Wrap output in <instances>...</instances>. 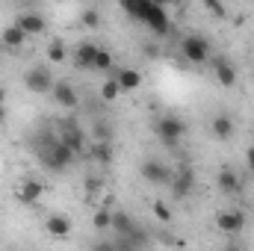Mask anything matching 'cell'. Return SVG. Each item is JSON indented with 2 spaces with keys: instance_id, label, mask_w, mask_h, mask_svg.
<instances>
[{
  "instance_id": "6da1fadb",
  "label": "cell",
  "mask_w": 254,
  "mask_h": 251,
  "mask_svg": "<svg viewBox=\"0 0 254 251\" xmlns=\"http://www.w3.org/2000/svg\"><path fill=\"white\" fill-rule=\"evenodd\" d=\"M39 157L45 163L48 172H68V166L74 163V151L60 142V136H39Z\"/></svg>"
},
{
  "instance_id": "7a4b0ae2",
  "label": "cell",
  "mask_w": 254,
  "mask_h": 251,
  "mask_svg": "<svg viewBox=\"0 0 254 251\" xmlns=\"http://www.w3.org/2000/svg\"><path fill=\"white\" fill-rule=\"evenodd\" d=\"M113 234H116V237H125V240L142 246V249H148V231H145L127 210H113Z\"/></svg>"
},
{
  "instance_id": "3957f363",
  "label": "cell",
  "mask_w": 254,
  "mask_h": 251,
  "mask_svg": "<svg viewBox=\"0 0 254 251\" xmlns=\"http://www.w3.org/2000/svg\"><path fill=\"white\" fill-rule=\"evenodd\" d=\"M157 139L166 145V148H178L181 142H184V136H187V125H184V119H178V116H163V119H157Z\"/></svg>"
},
{
  "instance_id": "277c9868",
  "label": "cell",
  "mask_w": 254,
  "mask_h": 251,
  "mask_svg": "<svg viewBox=\"0 0 254 251\" xmlns=\"http://www.w3.org/2000/svg\"><path fill=\"white\" fill-rule=\"evenodd\" d=\"M54 74H51V68L48 65H30L27 71H24V86L33 92V95H48V92H54Z\"/></svg>"
},
{
  "instance_id": "5b68a950",
  "label": "cell",
  "mask_w": 254,
  "mask_h": 251,
  "mask_svg": "<svg viewBox=\"0 0 254 251\" xmlns=\"http://www.w3.org/2000/svg\"><path fill=\"white\" fill-rule=\"evenodd\" d=\"M181 54H184L192 65L207 63V57H210V39L201 36V33H190V36H184V42H181Z\"/></svg>"
},
{
  "instance_id": "8992f818",
  "label": "cell",
  "mask_w": 254,
  "mask_h": 251,
  "mask_svg": "<svg viewBox=\"0 0 254 251\" xmlns=\"http://www.w3.org/2000/svg\"><path fill=\"white\" fill-rule=\"evenodd\" d=\"M142 24H145L151 33H157V36H169V33H172L169 12H166V6H163V3H157V0H148V12H145Z\"/></svg>"
},
{
  "instance_id": "52a82bcc",
  "label": "cell",
  "mask_w": 254,
  "mask_h": 251,
  "mask_svg": "<svg viewBox=\"0 0 254 251\" xmlns=\"http://www.w3.org/2000/svg\"><path fill=\"white\" fill-rule=\"evenodd\" d=\"M169 187H172V195H175V198H190L192 189H195V172H192L187 163H181V166L172 172Z\"/></svg>"
},
{
  "instance_id": "ba28073f",
  "label": "cell",
  "mask_w": 254,
  "mask_h": 251,
  "mask_svg": "<svg viewBox=\"0 0 254 251\" xmlns=\"http://www.w3.org/2000/svg\"><path fill=\"white\" fill-rule=\"evenodd\" d=\"M139 175H142L148 184H154V187H160V184H169V181H172V169H169L163 160H157V157H151V160H142V166H139Z\"/></svg>"
},
{
  "instance_id": "9c48e42d",
  "label": "cell",
  "mask_w": 254,
  "mask_h": 251,
  "mask_svg": "<svg viewBox=\"0 0 254 251\" xmlns=\"http://www.w3.org/2000/svg\"><path fill=\"white\" fill-rule=\"evenodd\" d=\"M216 228L222 231V234H240L243 228H246V213H240V210H222L219 216H216Z\"/></svg>"
},
{
  "instance_id": "30bf717a",
  "label": "cell",
  "mask_w": 254,
  "mask_h": 251,
  "mask_svg": "<svg viewBox=\"0 0 254 251\" xmlns=\"http://www.w3.org/2000/svg\"><path fill=\"white\" fill-rule=\"evenodd\" d=\"M51 98H54L60 107H65V110H74V107L80 104V95H77V89H74L68 80H57V83H54Z\"/></svg>"
},
{
  "instance_id": "8fae6325",
  "label": "cell",
  "mask_w": 254,
  "mask_h": 251,
  "mask_svg": "<svg viewBox=\"0 0 254 251\" xmlns=\"http://www.w3.org/2000/svg\"><path fill=\"white\" fill-rule=\"evenodd\" d=\"M60 142H63V145H68L74 154H83V151H86V133L74 125V122H68V125L63 127V133H60Z\"/></svg>"
},
{
  "instance_id": "7c38bea8",
  "label": "cell",
  "mask_w": 254,
  "mask_h": 251,
  "mask_svg": "<svg viewBox=\"0 0 254 251\" xmlns=\"http://www.w3.org/2000/svg\"><path fill=\"white\" fill-rule=\"evenodd\" d=\"M15 24L27 33V36H33V33H42L45 27H48V21H45V15L42 12H36V9H27V12H21L18 18H15Z\"/></svg>"
},
{
  "instance_id": "4fadbf2b",
  "label": "cell",
  "mask_w": 254,
  "mask_h": 251,
  "mask_svg": "<svg viewBox=\"0 0 254 251\" xmlns=\"http://www.w3.org/2000/svg\"><path fill=\"white\" fill-rule=\"evenodd\" d=\"M98 51H101V45H95V42H80V45L74 48V65H77V68H95Z\"/></svg>"
},
{
  "instance_id": "5bb4252c",
  "label": "cell",
  "mask_w": 254,
  "mask_h": 251,
  "mask_svg": "<svg viewBox=\"0 0 254 251\" xmlns=\"http://www.w3.org/2000/svg\"><path fill=\"white\" fill-rule=\"evenodd\" d=\"M113 80L119 83L122 92H133V89L142 86V74L136 68H113Z\"/></svg>"
},
{
  "instance_id": "9a60e30c",
  "label": "cell",
  "mask_w": 254,
  "mask_h": 251,
  "mask_svg": "<svg viewBox=\"0 0 254 251\" xmlns=\"http://www.w3.org/2000/svg\"><path fill=\"white\" fill-rule=\"evenodd\" d=\"M213 74H216V83H219V86H225V89H231V86L237 83V68H234L231 60H225V57H219V60H216Z\"/></svg>"
},
{
  "instance_id": "2e32d148",
  "label": "cell",
  "mask_w": 254,
  "mask_h": 251,
  "mask_svg": "<svg viewBox=\"0 0 254 251\" xmlns=\"http://www.w3.org/2000/svg\"><path fill=\"white\" fill-rule=\"evenodd\" d=\"M210 130H213V136L216 139H222V142H228L231 136H234V119L228 116V113H216L213 116V122H210Z\"/></svg>"
},
{
  "instance_id": "e0dca14e",
  "label": "cell",
  "mask_w": 254,
  "mask_h": 251,
  "mask_svg": "<svg viewBox=\"0 0 254 251\" xmlns=\"http://www.w3.org/2000/svg\"><path fill=\"white\" fill-rule=\"evenodd\" d=\"M24 42H27V33H24L18 24H9V27L3 30V36H0V45H3L6 51H21Z\"/></svg>"
},
{
  "instance_id": "ac0fdd59",
  "label": "cell",
  "mask_w": 254,
  "mask_h": 251,
  "mask_svg": "<svg viewBox=\"0 0 254 251\" xmlns=\"http://www.w3.org/2000/svg\"><path fill=\"white\" fill-rule=\"evenodd\" d=\"M45 228H48V234H51V237H57V240H68V237H71V222L65 219L63 213H54V216H48Z\"/></svg>"
},
{
  "instance_id": "d6986e66",
  "label": "cell",
  "mask_w": 254,
  "mask_h": 251,
  "mask_svg": "<svg viewBox=\"0 0 254 251\" xmlns=\"http://www.w3.org/2000/svg\"><path fill=\"white\" fill-rule=\"evenodd\" d=\"M42 192H45V184H42V181L27 178V181L18 187V198H21L24 204H33V201H39V198H42Z\"/></svg>"
},
{
  "instance_id": "ffe728a7",
  "label": "cell",
  "mask_w": 254,
  "mask_h": 251,
  "mask_svg": "<svg viewBox=\"0 0 254 251\" xmlns=\"http://www.w3.org/2000/svg\"><path fill=\"white\" fill-rule=\"evenodd\" d=\"M216 187L222 189V192H225V195H237V192H240V178H237V172H234V169H222V172H219V175H216Z\"/></svg>"
},
{
  "instance_id": "44dd1931",
  "label": "cell",
  "mask_w": 254,
  "mask_h": 251,
  "mask_svg": "<svg viewBox=\"0 0 254 251\" xmlns=\"http://www.w3.org/2000/svg\"><path fill=\"white\" fill-rule=\"evenodd\" d=\"M92 157H95L101 166H110V163H113V145H110L107 139H98V142L92 145Z\"/></svg>"
},
{
  "instance_id": "7402d4cb",
  "label": "cell",
  "mask_w": 254,
  "mask_h": 251,
  "mask_svg": "<svg viewBox=\"0 0 254 251\" xmlns=\"http://www.w3.org/2000/svg\"><path fill=\"white\" fill-rule=\"evenodd\" d=\"M92 225H95V231H101V234L113 231V213H110V210H98L95 219H92Z\"/></svg>"
},
{
  "instance_id": "603a6c76",
  "label": "cell",
  "mask_w": 254,
  "mask_h": 251,
  "mask_svg": "<svg viewBox=\"0 0 254 251\" xmlns=\"http://www.w3.org/2000/svg\"><path fill=\"white\" fill-rule=\"evenodd\" d=\"M119 95H122L119 83H116L113 77H107V80H104V86H101V98H104V101H116Z\"/></svg>"
},
{
  "instance_id": "cb8c5ba5",
  "label": "cell",
  "mask_w": 254,
  "mask_h": 251,
  "mask_svg": "<svg viewBox=\"0 0 254 251\" xmlns=\"http://www.w3.org/2000/svg\"><path fill=\"white\" fill-rule=\"evenodd\" d=\"M80 24H83V27H98V24H101V12L92 9V6L83 9V12H80Z\"/></svg>"
},
{
  "instance_id": "d4e9b609",
  "label": "cell",
  "mask_w": 254,
  "mask_h": 251,
  "mask_svg": "<svg viewBox=\"0 0 254 251\" xmlns=\"http://www.w3.org/2000/svg\"><path fill=\"white\" fill-rule=\"evenodd\" d=\"M95 68H98V71H113V54H110L107 48L98 51V57H95Z\"/></svg>"
},
{
  "instance_id": "484cf974",
  "label": "cell",
  "mask_w": 254,
  "mask_h": 251,
  "mask_svg": "<svg viewBox=\"0 0 254 251\" xmlns=\"http://www.w3.org/2000/svg\"><path fill=\"white\" fill-rule=\"evenodd\" d=\"M48 60L51 63H63L65 60V45L57 39V42H51V48H48Z\"/></svg>"
},
{
  "instance_id": "4316f807",
  "label": "cell",
  "mask_w": 254,
  "mask_h": 251,
  "mask_svg": "<svg viewBox=\"0 0 254 251\" xmlns=\"http://www.w3.org/2000/svg\"><path fill=\"white\" fill-rule=\"evenodd\" d=\"M151 210H154V216H157L160 222H166V225L175 219V216H172V210H169V204H163V201H154V207H151Z\"/></svg>"
},
{
  "instance_id": "83f0119b",
  "label": "cell",
  "mask_w": 254,
  "mask_h": 251,
  "mask_svg": "<svg viewBox=\"0 0 254 251\" xmlns=\"http://www.w3.org/2000/svg\"><path fill=\"white\" fill-rule=\"evenodd\" d=\"M92 251H116V240L113 237H98L92 243Z\"/></svg>"
},
{
  "instance_id": "f1b7e54d",
  "label": "cell",
  "mask_w": 254,
  "mask_h": 251,
  "mask_svg": "<svg viewBox=\"0 0 254 251\" xmlns=\"http://www.w3.org/2000/svg\"><path fill=\"white\" fill-rule=\"evenodd\" d=\"M204 9H207L210 15H216V18H225V15H228L225 3H216V0H204Z\"/></svg>"
},
{
  "instance_id": "f546056e",
  "label": "cell",
  "mask_w": 254,
  "mask_h": 251,
  "mask_svg": "<svg viewBox=\"0 0 254 251\" xmlns=\"http://www.w3.org/2000/svg\"><path fill=\"white\" fill-rule=\"evenodd\" d=\"M246 166H249V172L254 175V145L249 148V151H246Z\"/></svg>"
},
{
  "instance_id": "4dcf8cb0",
  "label": "cell",
  "mask_w": 254,
  "mask_h": 251,
  "mask_svg": "<svg viewBox=\"0 0 254 251\" xmlns=\"http://www.w3.org/2000/svg\"><path fill=\"white\" fill-rule=\"evenodd\" d=\"M86 187H89V192H98L101 181H98V178H89V181H86Z\"/></svg>"
},
{
  "instance_id": "1f68e13d",
  "label": "cell",
  "mask_w": 254,
  "mask_h": 251,
  "mask_svg": "<svg viewBox=\"0 0 254 251\" xmlns=\"http://www.w3.org/2000/svg\"><path fill=\"white\" fill-rule=\"evenodd\" d=\"M0 107H6V92L0 89Z\"/></svg>"
},
{
  "instance_id": "d6a6232c",
  "label": "cell",
  "mask_w": 254,
  "mask_h": 251,
  "mask_svg": "<svg viewBox=\"0 0 254 251\" xmlns=\"http://www.w3.org/2000/svg\"><path fill=\"white\" fill-rule=\"evenodd\" d=\"M225 251H243V249H240V246H228Z\"/></svg>"
},
{
  "instance_id": "836d02e7",
  "label": "cell",
  "mask_w": 254,
  "mask_h": 251,
  "mask_svg": "<svg viewBox=\"0 0 254 251\" xmlns=\"http://www.w3.org/2000/svg\"><path fill=\"white\" fill-rule=\"evenodd\" d=\"M3 119H6V107H0V122H3Z\"/></svg>"
}]
</instances>
